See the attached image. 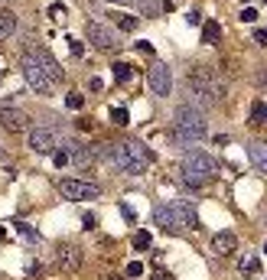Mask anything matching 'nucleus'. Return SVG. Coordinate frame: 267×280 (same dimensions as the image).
I'll list each match as a JSON object with an SVG mask.
<instances>
[{
  "instance_id": "14",
  "label": "nucleus",
  "mask_w": 267,
  "mask_h": 280,
  "mask_svg": "<svg viewBox=\"0 0 267 280\" xmlns=\"http://www.w3.org/2000/svg\"><path fill=\"white\" fill-rule=\"evenodd\" d=\"M248 157L254 163V170L267 176V143L264 140H251V143H248Z\"/></svg>"
},
{
  "instance_id": "23",
  "label": "nucleus",
  "mask_w": 267,
  "mask_h": 280,
  "mask_svg": "<svg viewBox=\"0 0 267 280\" xmlns=\"http://www.w3.org/2000/svg\"><path fill=\"white\" fill-rule=\"evenodd\" d=\"M111 124H118V127H127V124H130L127 108H111Z\"/></svg>"
},
{
  "instance_id": "22",
  "label": "nucleus",
  "mask_w": 267,
  "mask_h": 280,
  "mask_svg": "<svg viewBox=\"0 0 267 280\" xmlns=\"http://www.w3.org/2000/svg\"><path fill=\"white\" fill-rule=\"evenodd\" d=\"M130 245H134V251H150V231H134V238H130Z\"/></svg>"
},
{
  "instance_id": "39",
  "label": "nucleus",
  "mask_w": 267,
  "mask_h": 280,
  "mask_svg": "<svg viewBox=\"0 0 267 280\" xmlns=\"http://www.w3.org/2000/svg\"><path fill=\"white\" fill-rule=\"evenodd\" d=\"M107 3H121V7H130L134 0H107Z\"/></svg>"
},
{
  "instance_id": "41",
  "label": "nucleus",
  "mask_w": 267,
  "mask_h": 280,
  "mask_svg": "<svg viewBox=\"0 0 267 280\" xmlns=\"http://www.w3.org/2000/svg\"><path fill=\"white\" fill-rule=\"evenodd\" d=\"M0 238H3V228H0Z\"/></svg>"
},
{
  "instance_id": "38",
  "label": "nucleus",
  "mask_w": 267,
  "mask_h": 280,
  "mask_svg": "<svg viewBox=\"0 0 267 280\" xmlns=\"http://www.w3.org/2000/svg\"><path fill=\"white\" fill-rule=\"evenodd\" d=\"M153 280H173V277L166 274V270H157V274H153Z\"/></svg>"
},
{
  "instance_id": "20",
  "label": "nucleus",
  "mask_w": 267,
  "mask_h": 280,
  "mask_svg": "<svg viewBox=\"0 0 267 280\" xmlns=\"http://www.w3.org/2000/svg\"><path fill=\"white\" fill-rule=\"evenodd\" d=\"M134 3H137V10H140V17H157V13L163 10V7H160L163 0H134Z\"/></svg>"
},
{
  "instance_id": "3",
  "label": "nucleus",
  "mask_w": 267,
  "mask_h": 280,
  "mask_svg": "<svg viewBox=\"0 0 267 280\" xmlns=\"http://www.w3.org/2000/svg\"><path fill=\"white\" fill-rule=\"evenodd\" d=\"M209 134V121L196 105H179L173 114V140L176 143H196Z\"/></svg>"
},
{
  "instance_id": "18",
  "label": "nucleus",
  "mask_w": 267,
  "mask_h": 280,
  "mask_svg": "<svg viewBox=\"0 0 267 280\" xmlns=\"http://www.w3.org/2000/svg\"><path fill=\"white\" fill-rule=\"evenodd\" d=\"M218 36H222V26H218L215 20H205L202 23V43L205 46H215V43H218Z\"/></svg>"
},
{
  "instance_id": "43",
  "label": "nucleus",
  "mask_w": 267,
  "mask_h": 280,
  "mask_svg": "<svg viewBox=\"0 0 267 280\" xmlns=\"http://www.w3.org/2000/svg\"><path fill=\"white\" fill-rule=\"evenodd\" d=\"M0 78H3V72H0Z\"/></svg>"
},
{
  "instance_id": "25",
  "label": "nucleus",
  "mask_w": 267,
  "mask_h": 280,
  "mask_svg": "<svg viewBox=\"0 0 267 280\" xmlns=\"http://www.w3.org/2000/svg\"><path fill=\"white\" fill-rule=\"evenodd\" d=\"M241 270L251 274V277H257V274H261V261H257V258H245V261H241Z\"/></svg>"
},
{
  "instance_id": "17",
  "label": "nucleus",
  "mask_w": 267,
  "mask_h": 280,
  "mask_svg": "<svg viewBox=\"0 0 267 280\" xmlns=\"http://www.w3.org/2000/svg\"><path fill=\"white\" fill-rule=\"evenodd\" d=\"M248 124H251V127H264L267 124V101H254V105H251Z\"/></svg>"
},
{
  "instance_id": "5",
  "label": "nucleus",
  "mask_w": 267,
  "mask_h": 280,
  "mask_svg": "<svg viewBox=\"0 0 267 280\" xmlns=\"http://www.w3.org/2000/svg\"><path fill=\"white\" fill-rule=\"evenodd\" d=\"M59 195L69 202H85V199H101V186L85 183V179H59Z\"/></svg>"
},
{
  "instance_id": "1",
  "label": "nucleus",
  "mask_w": 267,
  "mask_h": 280,
  "mask_svg": "<svg viewBox=\"0 0 267 280\" xmlns=\"http://www.w3.org/2000/svg\"><path fill=\"white\" fill-rule=\"evenodd\" d=\"M20 69H23V78H26V85L36 91V95H53L55 85L62 82V69L59 62L53 59L49 49L43 46H36V49H26L20 59Z\"/></svg>"
},
{
  "instance_id": "21",
  "label": "nucleus",
  "mask_w": 267,
  "mask_h": 280,
  "mask_svg": "<svg viewBox=\"0 0 267 280\" xmlns=\"http://www.w3.org/2000/svg\"><path fill=\"white\" fill-rule=\"evenodd\" d=\"M111 69H114V78H118L121 85H127L130 78H134V69H130L127 62H114V65H111Z\"/></svg>"
},
{
  "instance_id": "29",
  "label": "nucleus",
  "mask_w": 267,
  "mask_h": 280,
  "mask_svg": "<svg viewBox=\"0 0 267 280\" xmlns=\"http://www.w3.org/2000/svg\"><path fill=\"white\" fill-rule=\"evenodd\" d=\"M49 17H53V20H62L65 17V3H53V7H49Z\"/></svg>"
},
{
  "instance_id": "31",
  "label": "nucleus",
  "mask_w": 267,
  "mask_h": 280,
  "mask_svg": "<svg viewBox=\"0 0 267 280\" xmlns=\"http://www.w3.org/2000/svg\"><path fill=\"white\" fill-rule=\"evenodd\" d=\"M69 49H72V55H75V59H78V55L85 52V46L78 43V39H72V36H69Z\"/></svg>"
},
{
  "instance_id": "6",
  "label": "nucleus",
  "mask_w": 267,
  "mask_h": 280,
  "mask_svg": "<svg viewBox=\"0 0 267 280\" xmlns=\"http://www.w3.org/2000/svg\"><path fill=\"white\" fill-rule=\"evenodd\" d=\"M85 36H88V43L95 46V49H101V52H111V49H118V36L107 30L105 23H98V20H88L85 23Z\"/></svg>"
},
{
  "instance_id": "30",
  "label": "nucleus",
  "mask_w": 267,
  "mask_h": 280,
  "mask_svg": "<svg viewBox=\"0 0 267 280\" xmlns=\"http://www.w3.org/2000/svg\"><path fill=\"white\" fill-rule=\"evenodd\" d=\"M140 274H143V264H140V261H130L127 264V277H140Z\"/></svg>"
},
{
  "instance_id": "44",
  "label": "nucleus",
  "mask_w": 267,
  "mask_h": 280,
  "mask_svg": "<svg viewBox=\"0 0 267 280\" xmlns=\"http://www.w3.org/2000/svg\"><path fill=\"white\" fill-rule=\"evenodd\" d=\"M245 3H248V0H245Z\"/></svg>"
},
{
  "instance_id": "4",
  "label": "nucleus",
  "mask_w": 267,
  "mask_h": 280,
  "mask_svg": "<svg viewBox=\"0 0 267 280\" xmlns=\"http://www.w3.org/2000/svg\"><path fill=\"white\" fill-rule=\"evenodd\" d=\"M179 173H182V179H186V186L199 189V186H205L215 173H218V163H215L209 153H202V150H189L179 160Z\"/></svg>"
},
{
  "instance_id": "36",
  "label": "nucleus",
  "mask_w": 267,
  "mask_h": 280,
  "mask_svg": "<svg viewBox=\"0 0 267 280\" xmlns=\"http://www.w3.org/2000/svg\"><path fill=\"white\" fill-rule=\"evenodd\" d=\"M88 88H91V91H101V88H105V82H101V78H91V82H88Z\"/></svg>"
},
{
  "instance_id": "32",
  "label": "nucleus",
  "mask_w": 267,
  "mask_h": 280,
  "mask_svg": "<svg viewBox=\"0 0 267 280\" xmlns=\"http://www.w3.org/2000/svg\"><path fill=\"white\" fill-rule=\"evenodd\" d=\"M186 23H189V26H199V23H202V13H199V10H189V13H186Z\"/></svg>"
},
{
  "instance_id": "10",
  "label": "nucleus",
  "mask_w": 267,
  "mask_h": 280,
  "mask_svg": "<svg viewBox=\"0 0 267 280\" xmlns=\"http://www.w3.org/2000/svg\"><path fill=\"white\" fill-rule=\"evenodd\" d=\"M55 264H59L65 274H75V270L82 267V248H75V245H59V251H55Z\"/></svg>"
},
{
  "instance_id": "37",
  "label": "nucleus",
  "mask_w": 267,
  "mask_h": 280,
  "mask_svg": "<svg viewBox=\"0 0 267 280\" xmlns=\"http://www.w3.org/2000/svg\"><path fill=\"white\" fill-rule=\"evenodd\" d=\"M137 49H140V52H147V55H153V46H150V43H137Z\"/></svg>"
},
{
  "instance_id": "13",
  "label": "nucleus",
  "mask_w": 267,
  "mask_h": 280,
  "mask_svg": "<svg viewBox=\"0 0 267 280\" xmlns=\"http://www.w3.org/2000/svg\"><path fill=\"white\" fill-rule=\"evenodd\" d=\"M173 212H176L182 228H189V231H199V228H202V222H199V215H196V209L189 202H173Z\"/></svg>"
},
{
  "instance_id": "7",
  "label": "nucleus",
  "mask_w": 267,
  "mask_h": 280,
  "mask_svg": "<svg viewBox=\"0 0 267 280\" xmlns=\"http://www.w3.org/2000/svg\"><path fill=\"white\" fill-rule=\"evenodd\" d=\"M147 85H150V91L153 95H160V98H166L173 91V72H170V65H153L147 72Z\"/></svg>"
},
{
  "instance_id": "9",
  "label": "nucleus",
  "mask_w": 267,
  "mask_h": 280,
  "mask_svg": "<svg viewBox=\"0 0 267 280\" xmlns=\"http://www.w3.org/2000/svg\"><path fill=\"white\" fill-rule=\"evenodd\" d=\"M26 143H30V150H36V153H53L55 150V134L49 127H30L26 130Z\"/></svg>"
},
{
  "instance_id": "35",
  "label": "nucleus",
  "mask_w": 267,
  "mask_h": 280,
  "mask_svg": "<svg viewBox=\"0 0 267 280\" xmlns=\"http://www.w3.org/2000/svg\"><path fill=\"white\" fill-rule=\"evenodd\" d=\"M121 215L127 218V222H137V215H134V209H130V205H121Z\"/></svg>"
},
{
  "instance_id": "26",
  "label": "nucleus",
  "mask_w": 267,
  "mask_h": 280,
  "mask_svg": "<svg viewBox=\"0 0 267 280\" xmlns=\"http://www.w3.org/2000/svg\"><path fill=\"white\" fill-rule=\"evenodd\" d=\"M65 105H69V108H72V111H82V105H85V98L78 95V91H72V95L65 98Z\"/></svg>"
},
{
  "instance_id": "15",
  "label": "nucleus",
  "mask_w": 267,
  "mask_h": 280,
  "mask_svg": "<svg viewBox=\"0 0 267 280\" xmlns=\"http://www.w3.org/2000/svg\"><path fill=\"white\" fill-rule=\"evenodd\" d=\"M69 160L85 170V166L95 163V150H88V147H82V143H69Z\"/></svg>"
},
{
  "instance_id": "34",
  "label": "nucleus",
  "mask_w": 267,
  "mask_h": 280,
  "mask_svg": "<svg viewBox=\"0 0 267 280\" xmlns=\"http://www.w3.org/2000/svg\"><path fill=\"white\" fill-rule=\"evenodd\" d=\"M82 225H85V228H88V231H91V228H98V218H95V215H91V212H88V215H85V218H82Z\"/></svg>"
},
{
  "instance_id": "8",
  "label": "nucleus",
  "mask_w": 267,
  "mask_h": 280,
  "mask_svg": "<svg viewBox=\"0 0 267 280\" xmlns=\"http://www.w3.org/2000/svg\"><path fill=\"white\" fill-rule=\"evenodd\" d=\"M0 127L7 134H26L30 130V118L20 108H0Z\"/></svg>"
},
{
  "instance_id": "27",
  "label": "nucleus",
  "mask_w": 267,
  "mask_h": 280,
  "mask_svg": "<svg viewBox=\"0 0 267 280\" xmlns=\"http://www.w3.org/2000/svg\"><path fill=\"white\" fill-rule=\"evenodd\" d=\"M238 20H241V23H254V20H257V10H254V7H245Z\"/></svg>"
},
{
  "instance_id": "12",
  "label": "nucleus",
  "mask_w": 267,
  "mask_h": 280,
  "mask_svg": "<svg viewBox=\"0 0 267 280\" xmlns=\"http://www.w3.org/2000/svg\"><path fill=\"white\" fill-rule=\"evenodd\" d=\"M153 218H157V225L163 228V231H170V235H182L186 228L179 225V218H176V212H173V205H157V212H153Z\"/></svg>"
},
{
  "instance_id": "40",
  "label": "nucleus",
  "mask_w": 267,
  "mask_h": 280,
  "mask_svg": "<svg viewBox=\"0 0 267 280\" xmlns=\"http://www.w3.org/2000/svg\"><path fill=\"white\" fill-rule=\"evenodd\" d=\"M105 280H121V277H114V274H107V277H105Z\"/></svg>"
},
{
  "instance_id": "16",
  "label": "nucleus",
  "mask_w": 267,
  "mask_h": 280,
  "mask_svg": "<svg viewBox=\"0 0 267 280\" xmlns=\"http://www.w3.org/2000/svg\"><path fill=\"white\" fill-rule=\"evenodd\" d=\"M13 33H17V13L13 10H0V43L10 39Z\"/></svg>"
},
{
  "instance_id": "24",
  "label": "nucleus",
  "mask_w": 267,
  "mask_h": 280,
  "mask_svg": "<svg viewBox=\"0 0 267 280\" xmlns=\"http://www.w3.org/2000/svg\"><path fill=\"white\" fill-rule=\"evenodd\" d=\"M17 231H20V235L26 238V241H33V245L39 241V231H36L33 225H26V222H17Z\"/></svg>"
},
{
  "instance_id": "19",
  "label": "nucleus",
  "mask_w": 267,
  "mask_h": 280,
  "mask_svg": "<svg viewBox=\"0 0 267 280\" xmlns=\"http://www.w3.org/2000/svg\"><path fill=\"white\" fill-rule=\"evenodd\" d=\"M111 20L118 23L121 33H134L137 30V17H130V13H111Z\"/></svg>"
},
{
  "instance_id": "28",
  "label": "nucleus",
  "mask_w": 267,
  "mask_h": 280,
  "mask_svg": "<svg viewBox=\"0 0 267 280\" xmlns=\"http://www.w3.org/2000/svg\"><path fill=\"white\" fill-rule=\"evenodd\" d=\"M53 163L55 166H65L69 163V150H53Z\"/></svg>"
},
{
  "instance_id": "33",
  "label": "nucleus",
  "mask_w": 267,
  "mask_h": 280,
  "mask_svg": "<svg viewBox=\"0 0 267 280\" xmlns=\"http://www.w3.org/2000/svg\"><path fill=\"white\" fill-rule=\"evenodd\" d=\"M254 43L257 46H267V30H264V26H257V30H254Z\"/></svg>"
},
{
  "instance_id": "2",
  "label": "nucleus",
  "mask_w": 267,
  "mask_h": 280,
  "mask_svg": "<svg viewBox=\"0 0 267 280\" xmlns=\"http://www.w3.org/2000/svg\"><path fill=\"white\" fill-rule=\"evenodd\" d=\"M101 157H105V160H111L121 173H127V176H140V173L150 166V160H153V153H150L143 143H137V140L105 143V147H101Z\"/></svg>"
},
{
  "instance_id": "11",
  "label": "nucleus",
  "mask_w": 267,
  "mask_h": 280,
  "mask_svg": "<svg viewBox=\"0 0 267 280\" xmlns=\"http://www.w3.org/2000/svg\"><path fill=\"white\" fill-rule=\"evenodd\" d=\"M209 248H212V254H218V258H228L231 251H238V235L235 231H215L212 241H209Z\"/></svg>"
},
{
  "instance_id": "42",
  "label": "nucleus",
  "mask_w": 267,
  "mask_h": 280,
  "mask_svg": "<svg viewBox=\"0 0 267 280\" xmlns=\"http://www.w3.org/2000/svg\"><path fill=\"white\" fill-rule=\"evenodd\" d=\"M264 254H267V245H264Z\"/></svg>"
}]
</instances>
